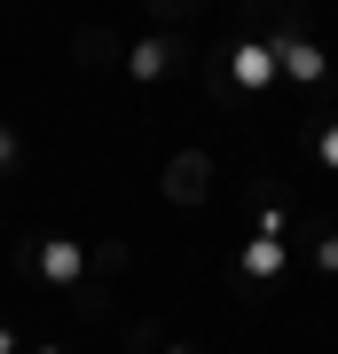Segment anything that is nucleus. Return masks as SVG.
<instances>
[{"label": "nucleus", "instance_id": "nucleus-1", "mask_svg": "<svg viewBox=\"0 0 338 354\" xmlns=\"http://www.w3.org/2000/svg\"><path fill=\"white\" fill-rule=\"evenodd\" d=\"M87 244H71V236H48V244H39V252H32V276L39 283H55V291H71L79 276H87Z\"/></svg>", "mask_w": 338, "mask_h": 354}, {"label": "nucleus", "instance_id": "nucleus-2", "mask_svg": "<svg viewBox=\"0 0 338 354\" xmlns=\"http://www.w3.org/2000/svg\"><path fill=\"white\" fill-rule=\"evenodd\" d=\"M205 181H213V158H205V150H181L173 165H165V197H173V205H197Z\"/></svg>", "mask_w": 338, "mask_h": 354}, {"label": "nucleus", "instance_id": "nucleus-3", "mask_svg": "<svg viewBox=\"0 0 338 354\" xmlns=\"http://www.w3.org/2000/svg\"><path fill=\"white\" fill-rule=\"evenodd\" d=\"M276 48H260V39H252V48H236V55H228V79H236V87H252V95H260V87H276Z\"/></svg>", "mask_w": 338, "mask_h": 354}, {"label": "nucleus", "instance_id": "nucleus-4", "mask_svg": "<svg viewBox=\"0 0 338 354\" xmlns=\"http://www.w3.org/2000/svg\"><path fill=\"white\" fill-rule=\"evenodd\" d=\"M236 268H244L252 283H267V276H283V268H291V252H283V236H252L244 252H236Z\"/></svg>", "mask_w": 338, "mask_h": 354}, {"label": "nucleus", "instance_id": "nucleus-5", "mask_svg": "<svg viewBox=\"0 0 338 354\" xmlns=\"http://www.w3.org/2000/svg\"><path fill=\"white\" fill-rule=\"evenodd\" d=\"M276 64H283V79H299V87H314L323 79V48H307V39H276Z\"/></svg>", "mask_w": 338, "mask_h": 354}, {"label": "nucleus", "instance_id": "nucleus-6", "mask_svg": "<svg viewBox=\"0 0 338 354\" xmlns=\"http://www.w3.org/2000/svg\"><path fill=\"white\" fill-rule=\"evenodd\" d=\"M173 39H134V48H126V71H134V79H165V71H173Z\"/></svg>", "mask_w": 338, "mask_h": 354}, {"label": "nucleus", "instance_id": "nucleus-7", "mask_svg": "<svg viewBox=\"0 0 338 354\" xmlns=\"http://www.w3.org/2000/svg\"><path fill=\"white\" fill-rule=\"evenodd\" d=\"M314 158H323L330 174H338V127H323V134H314Z\"/></svg>", "mask_w": 338, "mask_h": 354}, {"label": "nucleus", "instance_id": "nucleus-8", "mask_svg": "<svg viewBox=\"0 0 338 354\" xmlns=\"http://www.w3.org/2000/svg\"><path fill=\"white\" fill-rule=\"evenodd\" d=\"M314 260H323V276H338V236H323V244H314Z\"/></svg>", "mask_w": 338, "mask_h": 354}, {"label": "nucleus", "instance_id": "nucleus-9", "mask_svg": "<svg viewBox=\"0 0 338 354\" xmlns=\"http://www.w3.org/2000/svg\"><path fill=\"white\" fill-rule=\"evenodd\" d=\"M0 165H16V134L8 127H0Z\"/></svg>", "mask_w": 338, "mask_h": 354}, {"label": "nucleus", "instance_id": "nucleus-10", "mask_svg": "<svg viewBox=\"0 0 338 354\" xmlns=\"http://www.w3.org/2000/svg\"><path fill=\"white\" fill-rule=\"evenodd\" d=\"M0 354H16V330H8V323H0Z\"/></svg>", "mask_w": 338, "mask_h": 354}, {"label": "nucleus", "instance_id": "nucleus-11", "mask_svg": "<svg viewBox=\"0 0 338 354\" xmlns=\"http://www.w3.org/2000/svg\"><path fill=\"white\" fill-rule=\"evenodd\" d=\"M165 354H189V346H165Z\"/></svg>", "mask_w": 338, "mask_h": 354}, {"label": "nucleus", "instance_id": "nucleus-12", "mask_svg": "<svg viewBox=\"0 0 338 354\" xmlns=\"http://www.w3.org/2000/svg\"><path fill=\"white\" fill-rule=\"evenodd\" d=\"M39 354H63V346H39Z\"/></svg>", "mask_w": 338, "mask_h": 354}]
</instances>
